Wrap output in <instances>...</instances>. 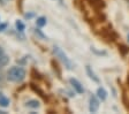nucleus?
Wrapping results in <instances>:
<instances>
[{"mask_svg":"<svg viewBox=\"0 0 129 114\" xmlns=\"http://www.w3.org/2000/svg\"><path fill=\"white\" fill-rule=\"evenodd\" d=\"M99 108V101L94 96H91L90 97V105H89V109L91 113H96Z\"/></svg>","mask_w":129,"mask_h":114,"instance_id":"nucleus-3","label":"nucleus"},{"mask_svg":"<svg viewBox=\"0 0 129 114\" xmlns=\"http://www.w3.org/2000/svg\"><path fill=\"white\" fill-rule=\"evenodd\" d=\"M6 27H7V24H6V23H4V24H1V25H0V31H4V29H5Z\"/></svg>","mask_w":129,"mask_h":114,"instance_id":"nucleus-13","label":"nucleus"},{"mask_svg":"<svg viewBox=\"0 0 129 114\" xmlns=\"http://www.w3.org/2000/svg\"><path fill=\"white\" fill-rule=\"evenodd\" d=\"M3 84H4V79L1 77V76H0V87H1Z\"/></svg>","mask_w":129,"mask_h":114,"instance_id":"nucleus-14","label":"nucleus"},{"mask_svg":"<svg viewBox=\"0 0 129 114\" xmlns=\"http://www.w3.org/2000/svg\"><path fill=\"white\" fill-rule=\"evenodd\" d=\"M69 83L72 84V87L74 88V89H75L78 93H83V92H84L83 87H82V84H81V83L77 81V80H75V79H70V80H69Z\"/></svg>","mask_w":129,"mask_h":114,"instance_id":"nucleus-5","label":"nucleus"},{"mask_svg":"<svg viewBox=\"0 0 129 114\" xmlns=\"http://www.w3.org/2000/svg\"><path fill=\"white\" fill-rule=\"evenodd\" d=\"M85 69H86V73H88V75H89V77L92 80V81H94V82H99V79L96 76V74L93 73V70L91 69V67L90 66H86L85 67Z\"/></svg>","mask_w":129,"mask_h":114,"instance_id":"nucleus-6","label":"nucleus"},{"mask_svg":"<svg viewBox=\"0 0 129 114\" xmlns=\"http://www.w3.org/2000/svg\"><path fill=\"white\" fill-rule=\"evenodd\" d=\"M0 106L1 107H8L9 106V99L4 93H0Z\"/></svg>","mask_w":129,"mask_h":114,"instance_id":"nucleus-7","label":"nucleus"},{"mask_svg":"<svg viewBox=\"0 0 129 114\" xmlns=\"http://www.w3.org/2000/svg\"><path fill=\"white\" fill-rule=\"evenodd\" d=\"M8 62H9V57L5 53L3 47L0 46V69L3 67H5Z\"/></svg>","mask_w":129,"mask_h":114,"instance_id":"nucleus-4","label":"nucleus"},{"mask_svg":"<svg viewBox=\"0 0 129 114\" xmlns=\"http://www.w3.org/2000/svg\"><path fill=\"white\" fill-rule=\"evenodd\" d=\"M128 41H129V33H128Z\"/></svg>","mask_w":129,"mask_h":114,"instance_id":"nucleus-16","label":"nucleus"},{"mask_svg":"<svg viewBox=\"0 0 129 114\" xmlns=\"http://www.w3.org/2000/svg\"><path fill=\"white\" fill-rule=\"evenodd\" d=\"M36 24H37V27H39V28L44 27V25L46 24V19H45V17H43V16L38 17L37 21H36Z\"/></svg>","mask_w":129,"mask_h":114,"instance_id":"nucleus-10","label":"nucleus"},{"mask_svg":"<svg viewBox=\"0 0 129 114\" xmlns=\"http://www.w3.org/2000/svg\"><path fill=\"white\" fill-rule=\"evenodd\" d=\"M9 3V0H0V6H6Z\"/></svg>","mask_w":129,"mask_h":114,"instance_id":"nucleus-12","label":"nucleus"},{"mask_svg":"<svg viewBox=\"0 0 129 114\" xmlns=\"http://www.w3.org/2000/svg\"><path fill=\"white\" fill-rule=\"evenodd\" d=\"M7 79L8 81L19 83L25 79V70L22 67H12L7 71Z\"/></svg>","mask_w":129,"mask_h":114,"instance_id":"nucleus-1","label":"nucleus"},{"mask_svg":"<svg viewBox=\"0 0 129 114\" xmlns=\"http://www.w3.org/2000/svg\"><path fill=\"white\" fill-rule=\"evenodd\" d=\"M97 95H98V97H99L102 100H105L106 97H107V92L105 91L104 88H99V89L97 90Z\"/></svg>","mask_w":129,"mask_h":114,"instance_id":"nucleus-8","label":"nucleus"},{"mask_svg":"<svg viewBox=\"0 0 129 114\" xmlns=\"http://www.w3.org/2000/svg\"><path fill=\"white\" fill-rule=\"evenodd\" d=\"M27 107H30V108H38L39 107V101L35 100V99H31L27 103Z\"/></svg>","mask_w":129,"mask_h":114,"instance_id":"nucleus-9","label":"nucleus"},{"mask_svg":"<svg viewBox=\"0 0 129 114\" xmlns=\"http://www.w3.org/2000/svg\"><path fill=\"white\" fill-rule=\"evenodd\" d=\"M53 53L55 54V57H58V58H59V59L62 61V62L64 63V67H67L68 69H73V63H72V61L68 59V57L64 54V52L62 51L60 47L54 46V47H53Z\"/></svg>","mask_w":129,"mask_h":114,"instance_id":"nucleus-2","label":"nucleus"},{"mask_svg":"<svg viewBox=\"0 0 129 114\" xmlns=\"http://www.w3.org/2000/svg\"><path fill=\"white\" fill-rule=\"evenodd\" d=\"M92 1H93V3H96V1H97V0H92ZM99 1H102V0H99Z\"/></svg>","mask_w":129,"mask_h":114,"instance_id":"nucleus-15","label":"nucleus"},{"mask_svg":"<svg viewBox=\"0 0 129 114\" xmlns=\"http://www.w3.org/2000/svg\"><path fill=\"white\" fill-rule=\"evenodd\" d=\"M15 25H16V29L19 30V31H23V30H24V28H25V27H24V24H23V23H22L21 21H16Z\"/></svg>","mask_w":129,"mask_h":114,"instance_id":"nucleus-11","label":"nucleus"}]
</instances>
